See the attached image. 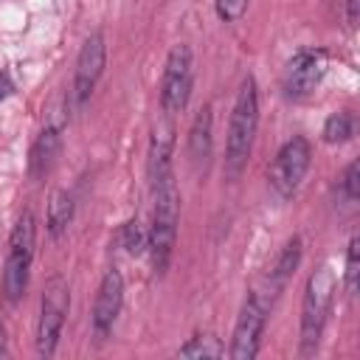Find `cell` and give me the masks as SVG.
Instances as JSON below:
<instances>
[{"instance_id": "cell-1", "label": "cell", "mask_w": 360, "mask_h": 360, "mask_svg": "<svg viewBox=\"0 0 360 360\" xmlns=\"http://www.w3.org/2000/svg\"><path fill=\"white\" fill-rule=\"evenodd\" d=\"M259 127V93H256V79L245 76L231 110L228 121V138H225V177L236 180L250 158L253 138Z\"/></svg>"}, {"instance_id": "cell-2", "label": "cell", "mask_w": 360, "mask_h": 360, "mask_svg": "<svg viewBox=\"0 0 360 360\" xmlns=\"http://www.w3.org/2000/svg\"><path fill=\"white\" fill-rule=\"evenodd\" d=\"M155 208H152V225L146 231V250L152 256V270L160 276L166 273L177 239V219H180V191L174 183V174H166L152 186Z\"/></svg>"}, {"instance_id": "cell-3", "label": "cell", "mask_w": 360, "mask_h": 360, "mask_svg": "<svg viewBox=\"0 0 360 360\" xmlns=\"http://www.w3.org/2000/svg\"><path fill=\"white\" fill-rule=\"evenodd\" d=\"M332 295H335V270L323 262L318 264L304 287V301H301V354L309 357L315 354L329 309H332Z\"/></svg>"}, {"instance_id": "cell-4", "label": "cell", "mask_w": 360, "mask_h": 360, "mask_svg": "<svg viewBox=\"0 0 360 360\" xmlns=\"http://www.w3.org/2000/svg\"><path fill=\"white\" fill-rule=\"evenodd\" d=\"M34 239H37V219L31 211H22L8 233L6 267H3V292L8 301H20L28 287V273L34 262Z\"/></svg>"}, {"instance_id": "cell-5", "label": "cell", "mask_w": 360, "mask_h": 360, "mask_svg": "<svg viewBox=\"0 0 360 360\" xmlns=\"http://www.w3.org/2000/svg\"><path fill=\"white\" fill-rule=\"evenodd\" d=\"M191 84H194V53L186 42H177L166 56V68L160 79V110L166 118H174L177 112L186 110Z\"/></svg>"}, {"instance_id": "cell-6", "label": "cell", "mask_w": 360, "mask_h": 360, "mask_svg": "<svg viewBox=\"0 0 360 360\" xmlns=\"http://www.w3.org/2000/svg\"><path fill=\"white\" fill-rule=\"evenodd\" d=\"M273 295L276 292H264V290H253L236 318L233 326V338H231V357L233 360H253L259 354V340L267 323V312L273 307Z\"/></svg>"}, {"instance_id": "cell-7", "label": "cell", "mask_w": 360, "mask_h": 360, "mask_svg": "<svg viewBox=\"0 0 360 360\" xmlns=\"http://www.w3.org/2000/svg\"><path fill=\"white\" fill-rule=\"evenodd\" d=\"M68 281L56 273L45 281L42 290V304H39V321H37V354L39 357H51L56 352L62 326H65V315H68Z\"/></svg>"}, {"instance_id": "cell-8", "label": "cell", "mask_w": 360, "mask_h": 360, "mask_svg": "<svg viewBox=\"0 0 360 360\" xmlns=\"http://www.w3.org/2000/svg\"><path fill=\"white\" fill-rule=\"evenodd\" d=\"M309 160H312V146L304 135H292L273 158L270 169H267V180L273 186V191L278 197H292L295 188L301 186L307 169H309Z\"/></svg>"}, {"instance_id": "cell-9", "label": "cell", "mask_w": 360, "mask_h": 360, "mask_svg": "<svg viewBox=\"0 0 360 360\" xmlns=\"http://www.w3.org/2000/svg\"><path fill=\"white\" fill-rule=\"evenodd\" d=\"M104 62H107L104 34H101V31H93V34L82 42V51H79V56H76L73 87H70V98H73V107H76V110H82V107L90 101V96H93V90H96V84H98V79H101V73H104Z\"/></svg>"}, {"instance_id": "cell-10", "label": "cell", "mask_w": 360, "mask_h": 360, "mask_svg": "<svg viewBox=\"0 0 360 360\" xmlns=\"http://www.w3.org/2000/svg\"><path fill=\"white\" fill-rule=\"evenodd\" d=\"M326 70V53L321 48H301L292 53V59L284 65L281 87L287 98H307L323 79Z\"/></svg>"}, {"instance_id": "cell-11", "label": "cell", "mask_w": 360, "mask_h": 360, "mask_svg": "<svg viewBox=\"0 0 360 360\" xmlns=\"http://www.w3.org/2000/svg\"><path fill=\"white\" fill-rule=\"evenodd\" d=\"M121 304H124V278L115 267H110L101 276L96 304H93V332H96V338L110 335V329H112V323L121 312Z\"/></svg>"}, {"instance_id": "cell-12", "label": "cell", "mask_w": 360, "mask_h": 360, "mask_svg": "<svg viewBox=\"0 0 360 360\" xmlns=\"http://www.w3.org/2000/svg\"><path fill=\"white\" fill-rule=\"evenodd\" d=\"M211 127H214L211 104H202L188 129V160L197 174H205V169L211 163Z\"/></svg>"}, {"instance_id": "cell-13", "label": "cell", "mask_w": 360, "mask_h": 360, "mask_svg": "<svg viewBox=\"0 0 360 360\" xmlns=\"http://www.w3.org/2000/svg\"><path fill=\"white\" fill-rule=\"evenodd\" d=\"M172 146H174V127H172V118H166V124H160L152 132L149 160H146L149 186H155L158 180H163L166 174H172Z\"/></svg>"}, {"instance_id": "cell-14", "label": "cell", "mask_w": 360, "mask_h": 360, "mask_svg": "<svg viewBox=\"0 0 360 360\" xmlns=\"http://www.w3.org/2000/svg\"><path fill=\"white\" fill-rule=\"evenodd\" d=\"M59 132H62V127L56 121H48L39 129V135H37V141L31 146V158H28V169H31L34 180H39V177H45L51 172V166L56 160V152H59V141H62Z\"/></svg>"}, {"instance_id": "cell-15", "label": "cell", "mask_w": 360, "mask_h": 360, "mask_svg": "<svg viewBox=\"0 0 360 360\" xmlns=\"http://www.w3.org/2000/svg\"><path fill=\"white\" fill-rule=\"evenodd\" d=\"M298 262H301V239L292 236V239H287V245L281 248V253L276 256V262L270 267V276L267 278H270V290L273 292H278L287 284V278L295 273Z\"/></svg>"}, {"instance_id": "cell-16", "label": "cell", "mask_w": 360, "mask_h": 360, "mask_svg": "<svg viewBox=\"0 0 360 360\" xmlns=\"http://www.w3.org/2000/svg\"><path fill=\"white\" fill-rule=\"evenodd\" d=\"M73 219V194L65 191V188H56L51 194V202H48V233L56 239L68 231Z\"/></svg>"}, {"instance_id": "cell-17", "label": "cell", "mask_w": 360, "mask_h": 360, "mask_svg": "<svg viewBox=\"0 0 360 360\" xmlns=\"http://www.w3.org/2000/svg\"><path fill=\"white\" fill-rule=\"evenodd\" d=\"M352 127H354V121L349 112H332L323 124V141L326 143H343L352 135Z\"/></svg>"}, {"instance_id": "cell-18", "label": "cell", "mask_w": 360, "mask_h": 360, "mask_svg": "<svg viewBox=\"0 0 360 360\" xmlns=\"http://www.w3.org/2000/svg\"><path fill=\"white\" fill-rule=\"evenodd\" d=\"M222 346L217 343L214 335H197L186 346H180V357H219Z\"/></svg>"}, {"instance_id": "cell-19", "label": "cell", "mask_w": 360, "mask_h": 360, "mask_svg": "<svg viewBox=\"0 0 360 360\" xmlns=\"http://www.w3.org/2000/svg\"><path fill=\"white\" fill-rule=\"evenodd\" d=\"M121 245H124L127 253H141L146 248V233H143V228H141L138 219L124 222V228H121Z\"/></svg>"}, {"instance_id": "cell-20", "label": "cell", "mask_w": 360, "mask_h": 360, "mask_svg": "<svg viewBox=\"0 0 360 360\" xmlns=\"http://www.w3.org/2000/svg\"><path fill=\"white\" fill-rule=\"evenodd\" d=\"M357 250H360V239L352 236L349 239V248H346V273H343V281H346V292L349 295H354V290H357V273H360Z\"/></svg>"}, {"instance_id": "cell-21", "label": "cell", "mask_w": 360, "mask_h": 360, "mask_svg": "<svg viewBox=\"0 0 360 360\" xmlns=\"http://www.w3.org/2000/svg\"><path fill=\"white\" fill-rule=\"evenodd\" d=\"M340 191H343L346 202H354L360 197V166H357V160H352L343 169V174H340Z\"/></svg>"}, {"instance_id": "cell-22", "label": "cell", "mask_w": 360, "mask_h": 360, "mask_svg": "<svg viewBox=\"0 0 360 360\" xmlns=\"http://www.w3.org/2000/svg\"><path fill=\"white\" fill-rule=\"evenodd\" d=\"M214 6H217L219 20H225V22H236V20L245 14L248 0H214Z\"/></svg>"}, {"instance_id": "cell-23", "label": "cell", "mask_w": 360, "mask_h": 360, "mask_svg": "<svg viewBox=\"0 0 360 360\" xmlns=\"http://www.w3.org/2000/svg\"><path fill=\"white\" fill-rule=\"evenodd\" d=\"M11 90H14V87H11V79H8L6 73H0V98H6Z\"/></svg>"}, {"instance_id": "cell-24", "label": "cell", "mask_w": 360, "mask_h": 360, "mask_svg": "<svg viewBox=\"0 0 360 360\" xmlns=\"http://www.w3.org/2000/svg\"><path fill=\"white\" fill-rule=\"evenodd\" d=\"M346 8H349V25L357 22V0H346Z\"/></svg>"}, {"instance_id": "cell-25", "label": "cell", "mask_w": 360, "mask_h": 360, "mask_svg": "<svg viewBox=\"0 0 360 360\" xmlns=\"http://www.w3.org/2000/svg\"><path fill=\"white\" fill-rule=\"evenodd\" d=\"M0 352L6 354V326H3V318H0Z\"/></svg>"}]
</instances>
